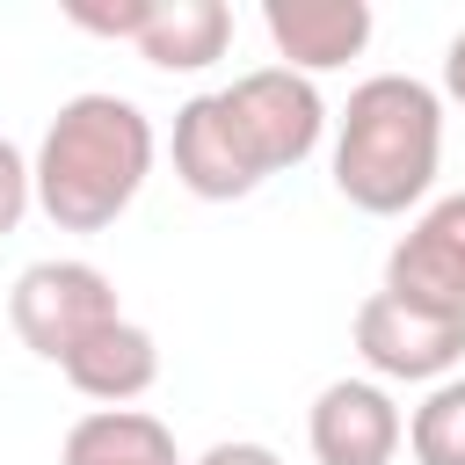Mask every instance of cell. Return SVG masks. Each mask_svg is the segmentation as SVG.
I'll list each match as a JSON object with an SVG mask.
<instances>
[{
  "label": "cell",
  "mask_w": 465,
  "mask_h": 465,
  "mask_svg": "<svg viewBox=\"0 0 465 465\" xmlns=\"http://www.w3.org/2000/svg\"><path fill=\"white\" fill-rule=\"evenodd\" d=\"M153 160H160V138L131 94H102V87L73 94V102H58V116L44 124L36 160H29L36 211L58 232H109L138 203Z\"/></svg>",
  "instance_id": "1"
},
{
  "label": "cell",
  "mask_w": 465,
  "mask_h": 465,
  "mask_svg": "<svg viewBox=\"0 0 465 465\" xmlns=\"http://www.w3.org/2000/svg\"><path fill=\"white\" fill-rule=\"evenodd\" d=\"M334 189L363 218H400L436 189L443 167V94L414 73H371L349 87L334 124Z\"/></svg>",
  "instance_id": "2"
},
{
  "label": "cell",
  "mask_w": 465,
  "mask_h": 465,
  "mask_svg": "<svg viewBox=\"0 0 465 465\" xmlns=\"http://www.w3.org/2000/svg\"><path fill=\"white\" fill-rule=\"evenodd\" d=\"M124 305H116V283L109 269L80 262V254H44L29 262L15 283H7V327L22 334L29 356L44 363H65L94 327H109Z\"/></svg>",
  "instance_id": "3"
},
{
  "label": "cell",
  "mask_w": 465,
  "mask_h": 465,
  "mask_svg": "<svg viewBox=\"0 0 465 465\" xmlns=\"http://www.w3.org/2000/svg\"><path fill=\"white\" fill-rule=\"evenodd\" d=\"M356 356L378 385H443L465 363V320L371 291L356 305Z\"/></svg>",
  "instance_id": "4"
},
{
  "label": "cell",
  "mask_w": 465,
  "mask_h": 465,
  "mask_svg": "<svg viewBox=\"0 0 465 465\" xmlns=\"http://www.w3.org/2000/svg\"><path fill=\"white\" fill-rule=\"evenodd\" d=\"M218 94L232 102V116H240V131H247V145H254V160H262L269 174L305 167V160L320 153V138H327V102H320V87H312L305 73L254 65V73H240L232 87H218Z\"/></svg>",
  "instance_id": "5"
},
{
  "label": "cell",
  "mask_w": 465,
  "mask_h": 465,
  "mask_svg": "<svg viewBox=\"0 0 465 465\" xmlns=\"http://www.w3.org/2000/svg\"><path fill=\"white\" fill-rule=\"evenodd\" d=\"M174 182L196 196V203H240V196H254L262 182H269V167L254 160V145H247V131H240V116H232V102L211 87V94H189L182 109H174Z\"/></svg>",
  "instance_id": "6"
},
{
  "label": "cell",
  "mask_w": 465,
  "mask_h": 465,
  "mask_svg": "<svg viewBox=\"0 0 465 465\" xmlns=\"http://www.w3.org/2000/svg\"><path fill=\"white\" fill-rule=\"evenodd\" d=\"M305 443L320 465H392L407 443V414L378 378H334L312 392Z\"/></svg>",
  "instance_id": "7"
},
{
  "label": "cell",
  "mask_w": 465,
  "mask_h": 465,
  "mask_svg": "<svg viewBox=\"0 0 465 465\" xmlns=\"http://www.w3.org/2000/svg\"><path fill=\"white\" fill-rule=\"evenodd\" d=\"M385 291L429 312H458L465 320V189L436 196L385 254Z\"/></svg>",
  "instance_id": "8"
},
{
  "label": "cell",
  "mask_w": 465,
  "mask_h": 465,
  "mask_svg": "<svg viewBox=\"0 0 465 465\" xmlns=\"http://www.w3.org/2000/svg\"><path fill=\"white\" fill-rule=\"evenodd\" d=\"M262 29L276 44V65L312 80V73L363 58L378 15H371V0H262Z\"/></svg>",
  "instance_id": "9"
},
{
  "label": "cell",
  "mask_w": 465,
  "mask_h": 465,
  "mask_svg": "<svg viewBox=\"0 0 465 465\" xmlns=\"http://www.w3.org/2000/svg\"><path fill=\"white\" fill-rule=\"evenodd\" d=\"M58 371H65V385H73L80 400H94V407H131V400H145V392L160 385V341H153V327H138L131 312H116V320L94 327Z\"/></svg>",
  "instance_id": "10"
},
{
  "label": "cell",
  "mask_w": 465,
  "mask_h": 465,
  "mask_svg": "<svg viewBox=\"0 0 465 465\" xmlns=\"http://www.w3.org/2000/svg\"><path fill=\"white\" fill-rule=\"evenodd\" d=\"M232 44V7L225 0H153L138 29V58L160 73H203Z\"/></svg>",
  "instance_id": "11"
},
{
  "label": "cell",
  "mask_w": 465,
  "mask_h": 465,
  "mask_svg": "<svg viewBox=\"0 0 465 465\" xmlns=\"http://www.w3.org/2000/svg\"><path fill=\"white\" fill-rule=\"evenodd\" d=\"M58 465H182L174 429L145 407H94L65 429Z\"/></svg>",
  "instance_id": "12"
},
{
  "label": "cell",
  "mask_w": 465,
  "mask_h": 465,
  "mask_svg": "<svg viewBox=\"0 0 465 465\" xmlns=\"http://www.w3.org/2000/svg\"><path fill=\"white\" fill-rule=\"evenodd\" d=\"M407 450L414 465H465V371L421 392V407L407 414Z\"/></svg>",
  "instance_id": "13"
},
{
  "label": "cell",
  "mask_w": 465,
  "mask_h": 465,
  "mask_svg": "<svg viewBox=\"0 0 465 465\" xmlns=\"http://www.w3.org/2000/svg\"><path fill=\"white\" fill-rule=\"evenodd\" d=\"M153 0H65V22L87 29V36H116V44H138Z\"/></svg>",
  "instance_id": "14"
},
{
  "label": "cell",
  "mask_w": 465,
  "mask_h": 465,
  "mask_svg": "<svg viewBox=\"0 0 465 465\" xmlns=\"http://www.w3.org/2000/svg\"><path fill=\"white\" fill-rule=\"evenodd\" d=\"M36 211V182H29V153L15 138H0V240Z\"/></svg>",
  "instance_id": "15"
},
{
  "label": "cell",
  "mask_w": 465,
  "mask_h": 465,
  "mask_svg": "<svg viewBox=\"0 0 465 465\" xmlns=\"http://www.w3.org/2000/svg\"><path fill=\"white\" fill-rule=\"evenodd\" d=\"M189 465H283L269 443H254V436H232V443H211L203 458H189Z\"/></svg>",
  "instance_id": "16"
},
{
  "label": "cell",
  "mask_w": 465,
  "mask_h": 465,
  "mask_svg": "<svg viewBox=\"0 0 465 465\" xmlns=\"http://www.w3.org/2000/svg\"><path fill=\"white\" fill-rule=\"evenodd\" d=\"M443 94H450V102L465 109V29H458V36L443 44Z\"/></svg>",
  "instance_id": "17"
}]
</instances>
